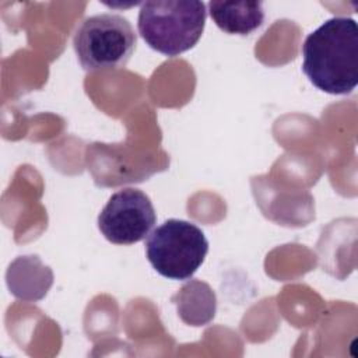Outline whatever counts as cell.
Here are the masks:
<instances>
[{"instance_id": "cell-3", "label": "cell", "mask_w": 358, "mask_h": 358, "mask_svg": "<svg viewBox=\"0 0 358 358\" xmlns=\"http://www.w3.org/2000/svg\"><path fill=\"white\" fill-rule=\"evenodd\" d=\"M137 43L131 24L119 14H96L76 29L73 46L87 71L119 69L130 60Z\"/></svg>"}, {"instance_id": "cell-5", "label": "cell", "mask_w": 358, "mask_h": 358, "mask_svg": "<svg viewBox=\"0 0 358 358\" xmlns=\"http://www.w3.org/2000/svg\"><path fill=\"white\" fill-rule=\"evenodd\" d=\"M157 221L150 197L133 187L113 193L98 215V228L115 245H133L143 241Z\"/></svg>"}, {"instance_id": "cell-2", "label": "cell", "mask_w": 358, "mask_h": 358, "mask_svg": "<svg viewBox=\"0 0 358 358\" xmlns=\"http://www.w3.org/2000/svg\"><path fill=\"white\" fill-rule=\"evenodd\" d=\"M206 4L193 0H157L141 4L138 32L145 43L169 57L192 49L204 31Z\"/></svg>"}, {"instance_id": "cell-4", "label": "cell", "mask_w": 358, "mask_h": 358, "mask_svg": "<svg viewBox=\"0 0 358 358\" xmlns=\"http://www.w3.org/2000/svg\"><path fill=\"white\" fill-rule=\"evenodd\" d=\"M208 242L193 222L171 218L145 241L147 259L154 270L171 280H189L203 264Z\"/></svg>"}, {"instance_id": "cell-1", "label": "cell", "mask_w": 358, "mask_h": 358, "mask_svg": "<svg viewBox=\"0 0 358 358\" xmlns=\"http://www.w3.org/2000/svg\"><path fill=\"white\" fill-rule=\"evenodd\" d=\"M302 71L320 91L350 94L358 84V25L334 17L309 34L302 45Z\"/></svg>"}, {"instance_id": "cell-6", "label": "cell", "mask_w": 358, "mask_h": 358, "mask_svg": "<svg viewBox=\"0 0 358 358\" xmlns=\"http://www.w3.org/2000/svg\"><path fill=\"white\" fill-rule=\"evenodd\" d=\"M208 11L215 25L231 35H249L264 21L260 1H210Z\"/></svg>"}]
</instances>
